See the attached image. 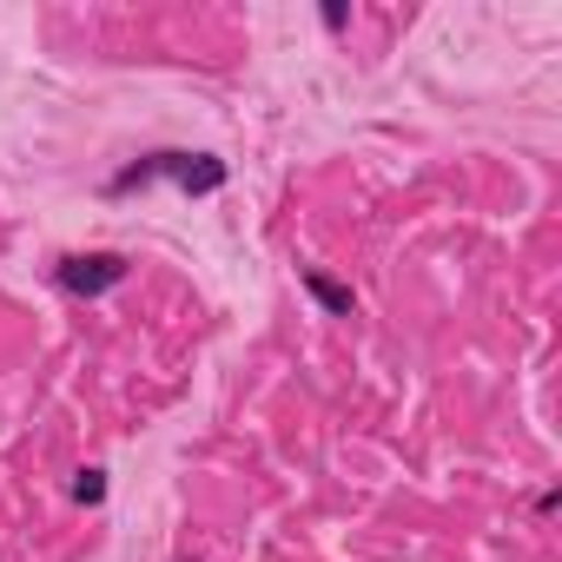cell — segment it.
Segmentation results:
<instances>
[{"instance_id":"obj_1","label":"cell","mask_w":562,"mask_h":562,"mask_svg":"<svg viewBox=\"0 0 562 562\" xmlns=\"http://www.w3.org/2000/svg\"><path fill=\"white\" fill-rule=\"evenodd\" d=\"M152 179H172L179 193L206 199V193L226 185V159H213V152H146V159H133V165H119L106 179V193L119 199V193H139V185H152Z\"/></svg>"},{"instance_id":"obj_2","label":"cell","mask_w":562,"mask_h":562,"mask_svg":"<svg viewBox=\"0 0 562 562\" xmlns=\"http://www.w3.org/2000/svg\"><path fill=\"white\" fill-rule=\"evenodd\" d=\"M126 259L119 252H73V259H60V291H73V298H100V291H113V285H126Z\"/></svg>"},{"instance_id":"obj_3","label":"cell","mask_w":562,"mask_h":562,"mask_svg":"<svg viewBox=\"0 0 562 562\" xmlns=\"http://www.w3.org/2000/svg\"><path fill=\"white\" fill-rule=\"evenodd\" d=\"M305 291H311L331 318H351V311H357V291H351L344 278H331V272H305Z\"/></svg>"},{"instance_id":"obj_4","label":"cell","mask_w":562,"mask_h":562,"mask_svg":"<svg viewBox=\"0 0 562 562\" xmlns=\"http://www.w3.org/2000/svg\"><path fill=\"white\" fill-rule=\"evenodd\" d=\"M73 496L93 509V503H106V470H80V483H73Z\"/></svg>"},{"instance_id":"obj_5","label":"cell","mask_w":562,"mask_h":562,"mask_svg":"<svg viewBox=\"0 0 562 562\" xmlns=\"http://www.w3.org/2000/svg\"><path fill=\"white\" fill-rule=\"evenodd\" d=\"M324 27L337 34V27H351V8H344V0H331V8H324Z\"/></svg>"}]
</instances>
